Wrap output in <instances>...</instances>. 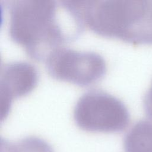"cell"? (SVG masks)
Here are the masks:
<instances>
[{
    "instance_id": "3957f363",
    "label": "cell",
    "mask_w": 152,
    "mask_h": 152,
    "mask_svg": "<svg viewBox=\"0 0 152 152\" xmlns=\"http://www.w3.org/2000/svg\"><path fill=\"white\" fill-rule=\"evenodd\" d=\"M48 72L53 77L88 85L100 79L106 70L103 57L94 51L61 46L45 59Z\"/></svg>"
},
{
    "instance_id": "7a4b0ae2",
    "label": "cell",
    "mask_w": 152,
    "mask_h": 152,
    "mask_svg": "<svg viewBox=\"0 0 152 152\" xmlns=\"http://www.w3.org/2000/svg\"><path fill=\"white\" fill-rule=\"evenodd\" d=\"M73 118L77 125L86 131L114 132L123 130L129 121L124 103L102 90H90L77 99Z\"/></svg>"
},
{
    "instance_id": "52a82bcc",
    "label": "cell",
    "mask_w": 152,
    "mask_h": 152,
    "mask_svg": "<svg viewBox=\"0 0 152 152\" xmlns=\"http://www.w3.org/2000/svg\"><path fill=\"white\" fill-rule=\"evenodd\" d=\"M144 106L146 113L152 119V83L145 94L144 98Z\"/></svg>"
},
{
    "instance_id": "6da1fadb",
    "label": "cell",
    "mask_w": 152,
    "mask_h": 152,
    "mask_svg": "<svg viewBox=\"0 0 152 152\" xmlns=\"http://www.w3.org/2000/svg\"><path fill=\"white\" fill-rule=\"evenodd\" d=\"M8 12L10 37L37 60L77 37L84 27L69 0H12Z\"/></svg>"
},
{
    "instance_id": "8992f818",
    "label": "cell",
    "mask_w": 152,
    "mask_h": 152,
    "mask_svg": "<svg viewBox=\"0 0 152 152\" xmlns=\"http://www.w3.org/2000/svg\"><path fill=\"white\" fill-rule=\"evenodd\" d=\"M1 152H54L44 140L36 136H28L14 142L1 141Z\"/></svg>"
},
{
    "instance_id": "277c9868",
    "label": "cell",
    "mask_w": 152,
    "mask_h": 152,
    "mask_svg": "<svg viewBox=\"0 0 152 152\" xmlns=\"http://www.w3.org/2000/svg\"><path fill=\"white\" fill-rule=\"evenodd\" d=\"M37 72L30 63L10 61L1 65L0 72L1 119L7 116L14 98L30 92L36 86Z\"/></svg>"
},
{
    "instance_id": "5b68a950",
    "label": "cell",
    "mask_w": 152,
    "mask_h": 152,
    "mask_svg": "<svg viewBox=\"0 0 152 152\" xmlns=\"http://www.w3.org/2000/svg\"><path fill=\"white\" fill-rule=\"evenodd\" d=\"M125 152H152V123L140 121L130 129L124 139Z\"/></svg>"
}]
</instances>
